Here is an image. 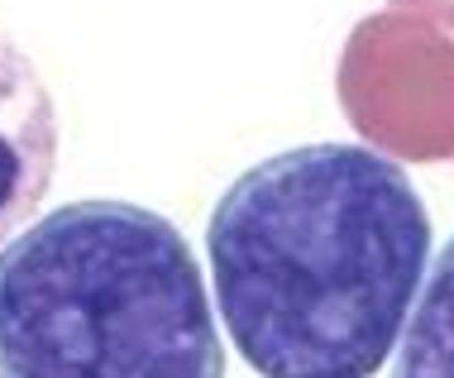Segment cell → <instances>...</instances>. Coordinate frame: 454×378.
Returning <instances> with one entry per match:
<instances>
[{
    "label": "cell",
    "instance_id": "277c9868",
    "mask_svg": "<svg viewBox=\"0 0 454 378\" xmlns=\"http://www.w3.org/2000/svg\"><path fill=\"white\" fill-rule=\"evenodd\" d=\"M392 378H454V240L431 259Z\"/></svg>",
    "mask_w": 454,
    "mask_h": 378
},
{
    "label": "cell",
    "instance_id": "6da1fadb",
    "mask_svg": "<svg viewBox=\"0 0 454 378\" xmlns=\"http://www.w3.org/2000/svg\"><path fill=\"white\" fill-rule=\"evenodd\" d=\"M206 254L259 378H373L431 273V211L387 154L301 144L220 192Z\"/></svg>",
    "mask_w": 454,
    "mask_h": 378
},
{
    "label": "cell",
    "instance_id": "7a4b0ae2",
    "mask_svg": "<svg viewBox=\"0 0 454 378\" xmlns=\"http://www.w3.org/2000/svg\"><path fill=\"white\" fill-rule=\"evenodd\" d=\"M0 378H225L182 230L134 201H67L0 249Z\"/></svg>",
    "mask_w": 454,
    "mask_h": 378
},
{
    "label": "cell",
    "instance_id": "3957f363",
    "mask_svg": "<svg viewBox=\"0 0 454 378\" xmlns=\"http://www.w3.org/2000/svg\"><path fill=\"white\" fill-rule=\"evenodd\" d=\"M58 106L34 58L0 29V240L43 206L58 168Z\"/></svg>",
    "mask_w": 454,
    "mask_h": 378
}]
</instances>
